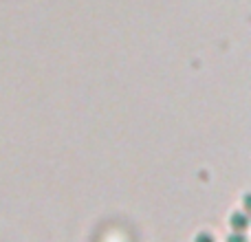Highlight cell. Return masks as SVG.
Masks as SVG:
<instances>
[{
  "label": "cell",
  "mask_w": 251,
  "mask_h": 242,
  "mask_svg": "<svg viewBox=\"0 0 251 242\" xmlns=\"http://www.w3.org/2000/svg\"><path fill=\"white\" fill-rule=\"evenodd\" d=\"M227 242H247V236H245V234H238V231H234V234L227 238Z\"/></svg>",
  "instance_id": "cell-3"
},
{
  "label": "cell",
  "mask_w": 251,
  "mask_h": 242,
  "mask_svg": "<svg viewBox=\"0 0 251 242\" xmlns=\"http://www.w3.org/2000/svg\"><path fill=\"white\" fill-rule=\"evenodd\" d=\"M229 225H231V229H234V231H238V234H245V231H247V227H249V218H247V214H243V212L231 214Z\"/></svg>",
  "instance_id": "cell-1"
},
{
  "label": "cell",
  "mask_w": 251,
  "mask_h": 242,
  "mask_svg": "<svg viewBox=\"0 0 251 242\" xmlns=\"http://www.w3.org/2000/svg\"><path fill=\"white\" fill-rule=\"evenodd\" d=\"M194 242H216V240H214V236L209 234V231H201V234L196 236Z\"/></svg>",
  "instance_id": "cell-2"
}]
</instances>
